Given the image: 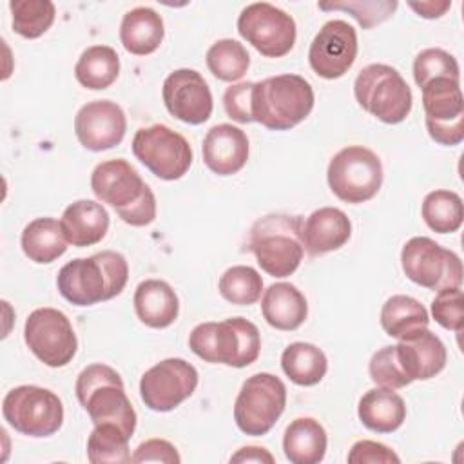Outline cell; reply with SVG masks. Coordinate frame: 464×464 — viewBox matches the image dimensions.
Instances as JSON below:
<instances>
[{
  "label": "cell",
  "mask_w": 464,
  "mask_h": 464,
  "mask_svg": "<svg viewBox=\"0 0 464 464\" xmlns=\"http://www.w3.org/2000/svg\"><path fill=\"white\" fill-rule=\"evenodd\" d=\"M201 154L205 165L214 174L232 176L239 172L248 160V138L236 125H214L203 138Z\"/></svg>",
  "instance_id": "cell-20"
},
{
  "label": "cell",
  "mask_w": 464,
  "mask_h": 464,
  "mask_svg": "<svg viewBox=\"0 0 464 464\" xmlns=\"http://www.w3.org/2000/svg\"><path fill=\"white\" fill-rule=\"evenodd\" d=\"M94 196L111 205L118 218L130 227H145L156 219V198L150 187L127 160H107L91 174Z\"/></svg>",
  "instance_id": "cell-2"
},
{
  "label": "cell",
  "mask_w": 464,
  "mask_h": 464,
  "mask_svg": "<svg viewBox=\"0 0 464 464\" xmlns=\"http://www.w3.org/2000/svg\"><path fill=\"white\" fill-rule=\"evenodd\" d=\"M274 455L261 446H245L230 457V462H266L274 464Z\"/></svg>",
  "instance_id": "cell-45"
},
{
  "label": "cell",
  "mask_w": 464,
  "mask_h": 464,
  "mask_svg": "<svg viewBox=\"0 0 464 464\" xmlns=\"http://www.w3.org/2000/svg\"><path fill=\"white\" fill-rule=\"evenodd\" d=\"M134 310L149 328H167L179 314V299L174 288L161 279H145L136 286Z\"/></svg>",
  "instance_id": "cell-24"
},
{
  "label": "cell",
  "mask_w": 464,
  "mask_h": 464,
  "mask_svg": "<svg viewBox=\"0 0 464 464\" xmlns=\"http://www.w3.org/2000/svg\"><path fill=\"white\" fill-rule=\"evenodd\" d=\"M181 460L174 444L165 439H149L141 442L130 455V462H167L178 464Z\"/></svg>",
  "instance_id": "cell-44"
},
{
  "label": "cell",
  "mask_w": 464,
  "mask_h": 464,
  "mask_svg": "<svg viewBox=\"0 0 464 464\" xmlns=\"http://www.w3.org/2000/svg\"><path fill=\"white\" fill-rule=\"evenodd\" d=\"M252 87L254 82H241L227 87L223 94V107L228 118L237 123L252 121Z\"/></svg>",
  "instance_id": "cell-42"
},
{
  "label": "cell",
  "mask_w": 464,
  "mask_h": 464,
  "mask_svg": "<svg viewBox=\"0 0 464 464\" xmlns=\"http://www.w3.org/2000/svg\"><path fill=\"white\" fill-rule=\"evenodd\" d=\"M433 319L446 330L462 332L464 328V297L460 286L442 288L431 301Z\"/></svg>",
  "instance_id": "cell-41"
},
{
  "label": "cell",
  "mask_w": 464,
  "mask_h": 464,
  "mask_svg": "<svg viewBox=\"0 0 464 464\" xmlns=\"http://www.w3.org/2000/svg\"><path fill=\"white\" fill-rule=\"evenodd\" d=\"M261 312L272 328L292 332L304 323L308 304L304 295L294 285L274 283L261 297Z\"/></svg>",
  "instance_id": "cell-25"
},
{
  "label": "cell",
  "mask_w": 464,
  "mask_h": 464,
  "mask_svg": "<svg viewBox=\"0 0 464 464\" xmlns=\"http://www.w3.org/2000/svg\"><path fill=\"white\" fill-rule=\"evenodd\" d=\"M286 406L285 382L266 372L250 375L234 402V420L245 435H266Z\"/></svg>",
  "instance_id": "cell-10"
},
{
  "label": "cell",
  "mask_w": 464,
  "mask_h": 464,
  "mask_svg": "<svg viewBox=\"0 0 464 464\" xmlns=\"http://www.w3.org/2000/svg\"><path fill=\"white\" fill-rule=\"evenodd\" d=\"M323 11H346L352 14L362 29H372L384 20H388L397 9L395 0H339V2H321L317 4Z\"/></svg>",
  "instance_id": "cell-38"
},
{
  "label": "cell",
  "mask_w": 464,
  "mask_h": 464,
  "mask_svg": "<svg viewBox=\"0 0 464 464\" xmlns=\"http://www.w3.org/2000/svg\"><path fill=\"white\" fill-rule=\"evenodd\" d=\"M422 18H440L450 7L451 2H410L408 4Z\"/></svg>",
  "instance_id": "cell-46"
},
{
  "label": "cell",
  "mask_w": 464,
  "mask_h": 464,
  "mask_svg": "<svg viewBox=\"0 0 464 464\" xmlns=\"http://www.w3.org/2000/svg\"><path fill=\"white\" fill-rule=\"evenodd\" d=\"M129 279V265L123 254L103 250L91 257L65 263L56 277L58 292L76 306H91L121 294Z\"/></svg>",
  "instance_id": "cell-1"
},
{
  "label": "cell",
  "mask_w": 464,
  "mask_h": 464,
  "mask_svg": "<svg viewBox=\"0 0 464 464\" xmlns=\"http://www.w3.org/2000/svg\"><path fill=\"white\" fill-rule=\"evenodd\" d=\"M198 370L179 357L163 359L140 379V395L152 411H170L187 401L198 386Z\"/></svg>",
  "instance_id": "cell-16"
},
{
  "label": "cell",
  "mask_w": 464,
  "mask_h": 464,
  "mask_svg": "<svg viewBox=\"0 0 464 464\" xmlns=\"http://www.w3.org/2000/svg\"><path fill=\"white\" fill-rule=\"evenodd\" d=\"M352 236L348 216L335 207L314 210L301 227V241L310 256H323L341 248Z\"/></svg>",
  "instance_id": "cell-22"
},
{
  "label": "cell",
  "mask_w": 464,
  "mask_h": 464,
  "mask_svg": "<svg viewBox=\"0 0 464 464\" xmlns=\"http://www.w3.org/2000/svg\"><path fill=\"white\" fill-rule=\"evenodd\" d=\"M357 103L384 123H401L411 111L413 94L397 69L386 63L362 67L353 82Z\"/></svg>",
  "instance_id": "cell-7"
},
{
  "label": "cell",
  "mask_w": 464,
  "mask_h": 464,
  "mask_svg": "<svg viewBox=\"0 0 464 464\" xmlns=\"http://www.w3.org/2000/svg\"><path fill=\"white\" fill-rule=\"evenodd\" d=\"M127 130L123 109L111 100H94L74 116V134L83 149L102 152L121 143Z\"/></svg>",
  "instance_id": "cell-19"
},
{
  "label": "cell",
  "mask_w": 464,
  "mask_h": 464,
  "mask_svg": "<svg viewBox=\"0 0 464 464\" xmlns=\"http://www.w3.org/2000/svg\"><path fill=\"white\" fill-rule=\"evenodd\" d=\"M63 236L72 246H91L100 243L109 230V212L92 199L72 201L60 219Z\"/></svg>",
  "instance_id": "cell-23"
},
{
  "label": "cell",
  "mask_w": 464,
  "mask_h": 464,
  "mask_svg": "<svg viewBox=\"0 0 464 464\" xmlns=\"http://www.w3.org/2000/svg\"><path fill=\"white\" fill-rule=\"evenodd\" d=\"M165 36L163 18L150 7L140 5L123 14L120 42L127 53L145 56L154 53Z\"/></svg>",
  "instance_id": "cell-26"
},
{
  "label": "cell",
  "mask_w": 464,
  "mask_h": 464,
  "mask_svg": "<svg viewBox=\"0 0 464 464\" xmlns=\"http://www.w3.org/2000/svg\"><path fill=\"white\" fill-rule=\"evenodd\" d=\"M252 121L270 130H288L314 109V89L299 74H277L254 82Z\"/></svg>",
  "instance_id": "cell-3"
},
{
  "label": "cell",
  "mask_w": 464,
  "mask_h": 464,
  "mask_svg": "<svg viewBox=\"0 0 464 464\" xmlns=\"http://www.w3.org/2000/svg\"><path fill=\"white\" fill-rule=\"evenodd\" d=\"M359 420L372 431L392 433L399 430L406 419V404L392 388L368 390L357 406Z\"/></svg>",
  "instance_id": "cell-27"
},
{
  "label": "cell",
  "mask_w": 464,
  "mask_h": 464,
  "mask_svg": "<svg viewBox=\"0 0 464 464\" xmlns=\"http://www.w3.org/2000/svg\"><path fill=\"white\" fill-rule=\"evenodd\" d=\"M368 372H370V379L382 388L399 390L411 384V379L404 373L401 366L395 344L377 350L370 359Z\"/></svg>",
  "instance_id": "cell-40"
},
{
  "label": "cell",
  "mask_w": 464,
  "mask_h": 464,
  "mask_svg": "<svg viewBox=\"0 0 464 464\" xmlns=\"http://www.w3.org/2000/svg\"><path fill=\"white\" fill-rule=\"evenodd\" d=\"M24 339L36 359L51 368H62L72 361L78 339L69 317L56 308H36L24 326Z\"/></svg>",
  "instance_id": "cell-14"
},
{
  "label": "cell",
  "mask_w": 464,
  "mask_h": 464,
  "mask_svg": "<svg viewBox=\"0 0 464 464\" xmlns=\"http://www.w3.org/2000/svg\"><path fill=\"white\" fill-rule=\"evenodd\" d=\"M218 290L221 297L228 303L248 306L261 297L263 279L256 268L246 265H236L223 272L218 283Z\"/></svg>",
  "instance_id": "cell-37"
},
{
  "label": "cell",
  "mask_w": 464,
  "mask_h": 464,
  "mask_svg": "<svg viewBox=\"0 0 464 464\" xmlns=\"http://www.w3.org/2000/svg\"><path fill=\"white\" fill-rule=\"evenodd\" d=\"M13 31L24 38H40L53 25L56 9L51 0H11Z\"/></svg>",
  "instance_id": "cell-36"
},
{
  "label": "cell",
  "mask_w": 464,
  "mask_h": 464,
  "mask_svg": "<svg viewBox=\"0 0 464 464\" xmlns=\"http://www.w3.org/2000/svg\"><path fill=\"white\" fill-rule=\"evenodd\" d=\"M190 350L203 361L245 368L259 357L261 337L254 323L230 317L219 323H201L188 335Z\"/></svg>",
  "instance_id": "cell-5"
},
{
  "label": "cell",
  "mask_w": 464,
  "mask_h": 464,
  "mask_svg": "<svg viewBox=\"0 0 464 464\" xmlns=\"http://www.w3.org/2000/svg\"><path fill=\"white\" fill-rule=\"evenodd\" d=\"M281 368L292 382L299 386H314L326 375L328 359L315 344L297 341L283 350Z\"/></svg>",
  "instance_id": "cell-31"
},
{
  "label": "cell",
  "mask_w": 464,
  "mask_h": 464,
  "mask_svg": "<svg viewBox=\"0 0 464 464\" xmlns=\"http://www.w3.org/2000/svg\"><path fill=\"white\" fill-rule=\"evenodd\" d=\"M397 357L404 373L413 381H428L440 373L446 366V346L428 328L399 341L395 344Z\"/></svg>",
  "instance_id": "cell-21"
},
{
  "label": "cell",
  "mask_w": 464,
  "mask_h": 464,
  "mask_svg": "<svg viewBox=\"0 0 464 464\" xmlns=\"http://www.w3.org/2000/svg\"><path fill=\"white\" fill-rule=\"evenodd\" d=\"M430 315L428 310L410 295H392L381 308V326L382 330L399 341L428 328Z\"/></svg>",
  "instance_id": "cell-30"
},
{
  "label": "cell",
  "mask_w": 464,
  "mask_h": 464,
  "mask_svg": "<svg viewBox=\"0 0 464 464\" xmlns=\"http://www.w3.org/2000/svg\"><path fill=\"white\" fill-rule=\"evenodd\" d=\"M237 33L266 58L288 54L297 36L294 18L268 2L248 4L237 18Z\"/></svg>",
  "instance_id": "cell-13"
},
{
  "label": "cell",
  "mask_w": 464,
  "mask_h": 464,
  "mask_svg": "<svg viewBox=\"0 0 464 464\" xmlns=\"http://www.w3.org/2000/svg\"><path fill=\"white\" fill-rule=\"evenodd\" d=\"M120 74V56L109 45L87 47L76 65L74 76L80 85L91 91H103L111 87Z\"/></svg>",
  "instance_id": "cell-32"
},
{
  "label": "cell",
  "mask_w": 464,
  "mask_h": 464,
  "mask_svg": "<svg viewBox=\"0 0 464 464\" xmlns=\"http://www.w3.org/2000/svg\"><path fill=\"white\" fill-rule=\"evenodd\" d=\"M132 152L156 178L176 181L192 165V147L179 132L167 125L154 123L141 127L132 138Z\"/></svg>",
  "instance_id": "cell-12"
},
{
  "label": "cell",
  "mask_w": 464,
  "mask_h": 464,
  "mask_svg": "<svg viewBox=\"0 0 464 464\" xmlns=\"http://www.w3.org/2000/svg\"><path fill=\"white\" fill-rule=\"evenodd\" d=\"M420 214L424 223L437 234L457 232L464 219L462 199L453 190H431L426 194Z\"/></svg>",
  "instance_id": "cell-33"
},
{
  "label": "cell",
  "mask_w": 464,
  "mask_h": 464,
  "mask_svg": "<svg viewBox=\"0 0 464 464\" xmlns=\"http://www.w3.org/2000/svg\"><path fill=\"white\" fill-rule=\"evenodd\" d=\"M401 266L410 281L430 290L462 285L460 257L426 236H415L404 243Z\"/></svg>",
  "instance_id": "cell-11"
},
{
  "label": "cell",
  "mask_w": 464,
  "mask_h": 464,
  "mask_svg": "<svg viewBox=\"0 0 464 464\" xmlns=\"http://www.w3.org/2000/svg\"><path fill=\"white\" fill-rule=\"evenodd\" d=\"M357 56V33L344 20H328L314 36L308 49L312 71L326 80L341 78Z\"/></svg>",
  "instance_id": "cell-17"
},
{
  "label": "cell",
  "mask_w": 464,
  "mask_h": 464,
  "mask_svg": "<svg viewBox=\"0 0 464 464\" xmlns=\"http://www.w3.org/2000/svg\"><path fill=\"white\" fill-rule=\"evenodd\" d=\"M444 76L460 78V69L453 54L439 47H430L415 56L413 80L419 87H424L428 82Z\"/></svg>",
  "instance_id": "cell-39"
},
{
  "label": "cell",
  "mask_w": 464,
  "mask_h": 464,
  "mask_svg": "<svg viewBox=\"0 0 464 464\" xmlns=\"http://www.w3.org/2000/svg\"><path fill=\"white\" fill-rule=\"evenodd\" d=\"M2 415L7 424L22 435L49 437L63 424V404L60 397L47 388L22 384L5 393Z\"/></svg>",
  "instance_id": "cell-9"
},
{
  "label": "cell",
  "mask_w": 464,
  "mask_h": 464,
  "mask_svg": "<svg viewBox=\"0 0 464 464\" xmlns=\"http://www.w3.org/2000/svg\"><path fill=\"white\" fill-rule=\"evenodd\" d=\"M422 91L426 129L433 141L455 147L464 140V98L460 78H435Z\"/></svg>",
  "instance_id": "cell-15"
},
{
  "label": "cell",
  "mask_w": 464,
  "mask_h": 464,
  "mask_svg": "<svg viewBox=\"0 0 464 464\" xmlns=\"http://www.w3.org/2000/svg\"><path fill=\"white\" fill-rule=\"evenodd\" d=\"M130 437L116 424H94L87 439V459L92 464L130 462Z\"/></svg>",
  "instance_id": "cell-34"
},
{
  "label": "cell",
  "mask_w": 464,
  "mask_h": 464,
  "mask_svg": "<svg viewBox=\"0 0 464 464\" xmlns=\"http://www.w3.org/2000/svg\"><path fill=\"white\" fill-rule=\"evenodd\" d=\"M326 430L312 417L292 420L283 435V451L292 464H317L326 453Z\"/></svg>",
  "instance_id": "cell-28"
},
{
  "label": "cell",
  "mask_w": 464,
  "mask_h": 464,
  "mask_svg": "<svg viewBox=\"0 0 464 464\" xmlns=\"http://www.w3.org/2000/svg\"><path fill=\"white\" fill-rule=\"evenodd\" d=\"M20 245L24 254L38 265L53 263L67 250L62 225L54 218H36L29 221L22 230Z\"/></svg>",
  "instance_id": "cell-29"
},
{
  "label": "cell",
  "mask_w": 464,
  "mask_h": 464,
  "mask_svg": "<svg viewBox=\"0 0 464 464\" xmlns=\"http://www.w3.org/2000/svg\"><path fill=\"white\" fill-rule=\"evenodd\" d=\"M350 464H375V462H401L399 455L382 442L357 440L348 453Z\"/></svg>",
  "instance_id": "cell-43"
},
{
  "label": "cell",
  "mask_w": 464,
  "mask_h": 464,
  "mask_svg": "<svg viewBox=\"0 0 464 464\" xmlns=\"http://www.w3.org/2000/svg\"><path fill=\"white\" fill-rule=\"evenodd\" d=\"M382 163L379 156L362 147L341 149L328 163L326 179L330 190L344 203H364L372 199L382 185Z\"/></svg>",
  "instance_id": "cell-8"
},
{
  "label": "cell",
  "mask_w": 464,
  "mask_h": 464,
  "mask_svg": "<svg viewBox=\"0 0 464 464\" xmlns=\"http://www.w3.org/2000/svg\"><path fill=\"white\" fill-rule=\"evenodd\" d=\"M208 71L223 82H236L243 78L250 65V54L243 44L232 38L214 42L207 51Z\"/></svg>",
  "instance_id": "cell-35"
},
{
  "label": "cell",
  "mask_w": 464,
  "mask_h": 464,
  "mask_svg": "<svg viewBox=\"0 0 464 464\" xmlns=\"http://www.w3.org/2000/svg\"><path fill=\"white\" fill-rule=\"evenodd\" d=\"M74 392L92 424H116L132 437L136 430V411L114 368L102 362L89 364L80 372Z\"/></svg>",
  "instance_id": "cell-6"
},
{
  "label": "cell",
  "mask_w": 464,
  "mask_h": 464,
  "mask_svg": "<svg viewBox=\"0 0 464 464\" xmlns=\"http://www.w3.org/2000/svg\"><path fill=\"white\" fill-rule=\"evenodd\" d=\"M301 216L268 214L259 218L248 230L246 250H250L263 272L272 277L292 276L303 261Z\"/></svg>",
  "instance_id": "cell-4"
},
{
  "label": "cell",
  "mask_w": 464,
  "mask_h": 464,
  "mask_svg": "<svg viewBox=\"0 0 464 464\" xmlns=\"http://www.w3.org/2000/svg\"><path fill=\"white\" fill-rule=\"evenodd\" d=\"M161 96L167 111L190 125L205 123L214 109L210 87L194 69L172 71L163 82Z\"/></svg>",
  "instance_id": "cell-18"
}]
</instances>
